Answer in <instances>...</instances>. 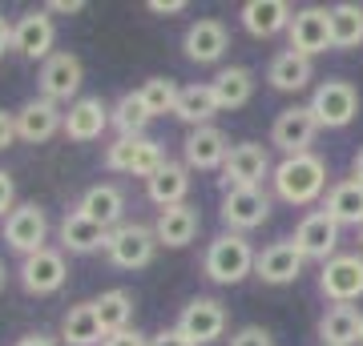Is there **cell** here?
<instances>
[{"label":"cell","instance_id":"obj_1","mask_svg":"<svg viewBox=\"0 0 363 346\" xmlns=\"http://www.w3.org/2000/svg\"><path fill=\"white\" fill-rule=\"evenodd\" d=\"M274 197L286 205H311L319 202V193L327 190V161L319 154H298L283 157L271 173Z\"/></svg>","mask_w":363,"mask_h":346},{"label":"cell","instance_id":"obj_2","mask_svg":"<svg viewBox=\"0 0 363 346\" xmlns=\"http://www.w3.org/2000/svg\"><path fill=\"white\" fill-rule=\"evenodd\" d=\"M255 246L247 242V233H218L206 246L202 258V274L214 286H238L247 274H255Z\"/></svg>","mask_w":363,"mask_h":346},{"label":"cell","instance_id":"obj_3","mask_svg":"<svg viewBox=\"0 0 363 346\" xmlns=\"http://www.w3.org/2000/svg\"><path fill=\"white\" fill-rule=\"evenodd\" d=\"M166 161V149L154 137H117L113 145H105V169L109 173H130V178L150 181Z\"/></svg>","mask_w":363,"mask_h":346},{"label":"cell","instance_id":"obj_4","mask_svg":"<svg viewBox=\"0 0 363 346\" xmlns=\"http://www.w3.org/2000/svg\"><path fill=\"white\" fill-rule=\"evenodd\" d=\"M274 173L271 166V154H267V145L259 142H238L226 157V166H222V193L230 190H262V181Z\"/></svg>","mask_w":363,"mask_h":346},{"label":"cell","instance_id":"obj_5","mask_svg":"<svg viewBox=\"0 0 363 346\" xmlns=\"http://www.w3.org/2000/svg\"><path fill=\"white\" fill-rule=\"evenodd\" d=\"M105 254L117 270H145L157 254V233L145 221H121L117 230H109V246Z\"/></svg>","mask_w":363,"mask_h":346},{"label":"cell","instance_id":"obj_6","mask_svg":"<svg viewBox=\"0 0 363 346\" xmlns=\"http://www.w3.org/2000/svg\"><path fill=\"white\" fill-rule=\"evenodd\" d=\"M307 109L315 113L319 129H347L351 121H355V113H359V89H355L351 81L331 77L311 93Z\"/></svg>","mask_w":363,"mask_h":346},{"label":"cell","instance_id":"obj_7","mask_svg":"<svg viewBox=\"0 0 363 346\" xmlns=\"http://www.w3.org/2000/svg\"><path fill=\"white\" fill-rule=\"evenodd\" d=\"M226 326H230L226 306H222L218 298H206V294L190 298V302L182 306V314H178V330H182V338H186L190 346L218 342L222 334H226Z\"/></svg>","mask_w":363,"mask_h":346},{"label":"cell","instance_id":"obj_8","mask_svg":"<svg viewBox=\"0 0 363 346\" xmlns=\"http://www.w3.org/2000/svg\"><path fill=\"white\" fill-rule=\"evenodd\" d=\"M81 81H85V69H81V57L77 52H52L49 61L40 64V73H37V89L45 101L52 105H73L77 101V93H81Z\"/></svg>","mask_w":363,"mask_h":346},{"label":"cell","instance_id":"obj_9","mask_svg":"<svg viewBox=\"0 0 363 346\" xmlns=\"http://www.w3.org/2000/svg\"><path fill=\"white\" fill-rule=\"evenodd\" d=\"M319 294L331 306H351L363 298V254H335L319 270Z\"/></svg>","mask_w":363,"mask_h":346},{"label":"cell","instance_id":"obj_10","mask_svg":"<svg viewBox=\"0 0 363 346\" xmlns=\"http://www.w3.org/2000/svg\"><path fill=\"white\" fill-rule=\"evenodd\" d=\"M4 246L21 258L45 250V246H49V214H45L37 202L16 205L13 214L4 218Z\"/></svg>","mask_w":363,"mask_h":346},{"label":"cell","instance_id":"obj_11","mask_svg":"<svg viewBox=\"0 0 363 346\" xmlns=\"http://www.w3.org/2000/svg\"><path fill=\"white\" fill-rule=\"evenodd\" d=\"M21 286H25V294L33 298H49L57 294L61 286L69 282V262L61 250H52V246H45V250H37V254L21 258Z\"/></svg>","mask_w":363,"mask_h":346},{"label":"cell","instance_id":"obj_12","mask_svg":"<svg viewBox=\"0 0 363 346\" xmlns=\"http://www.w3.org/2000/svg\"><path fill=\"white\" fill-rule=\"evenodd\" d=\"M315 137H319V121L307 105H291L274 117L271 125V145L283 157H298V154H311Z\"/></svg>","mask_w":363,"mask_h":346},{"label":"cell","instance_id":"obj_13","mask_svg":"<svg viewBox=\"0 0 363 346\" xmlns=\"http://www.w3.org/2000/svg\"><path fill=\"white\" fill-rule=\"evenodd\" d=\"M218 218L226 233H250L271 218V197H267V190H230L222 193Z\"/></svg>","mask_w":363,"mask_h":346},{"label":"cell","instance_id":"obj_14","mask_svg":"<svg viewBox=\"0 0 363 346\" xmlns=\"http://www.w3.org/2000/svg\"><path fill=\"white\" fill-rule=\"evenodd\" d=\"M291 37V49L303 52V57H319V52H331V8H319V4H307V8H295V21L286 28Z\"/></svg>","mask_w":363,"mask_h":346},{"label":"cell","instance_id":"obj_15","mask_svg":"<svg viewBox=\"0 0 363 346\" xmlns=\"http://www.w3.org/2000/svg\"><path fill=\"white\" fill-rule=\"evenodd\" d=\"M295 250L307 262H319V266H327L331 258L339 254V226L331 218H327L323 209H315V214H307V218L295 226Z\"/></svg>","mask_w":363,"mask_h":346},{"label":"cell","instance_id":"obj_16","mask_svg":"<svg viewBox=\"0 0 363 346\" xmlns=\"http://www.w3.org/2000/svg\"><path fill=\"white\" fill-rule=\"evenodd\" d=\"M230 137L222 133L218 125H202V129H190L186 133V142H182V154H186V169H198V173H214L226 166V157H230Z\"/></svg>","mask_w":363,"mask_h":346},{"label":"cell","instance_id":"obj_17","mask_svg":"<svg viewBox=\"0 0 363 346\" xmlns=\"http://www.w3.org/2000/svg\"><path fill=\"white\" fill-rule=\"evenodd\" d=\"M16 133H21V142H28V145H45L49 137L65 133V113H61V105L45 101V97H28V101L16 109Z\"/></svg>","mask_w":363,"mask_h":346},{"label":"cell","instance_id":"obj_18","mask_svg":"<svg viewBox=\"0 0 363 346\" xmlns=\"http://www.w3.org/2000/svg\"><path fill=\"white\" fill-rule=\"evenodd\" d=\"M52 45H57V25L45 8H33L16 21V37H13V49L25 57V61H49L52 57Z\"/></svg>","mask_w":363,"mask_h":346},{"label":"cell","instance_id":"obj_19","mask_svg":"<svg viewBox=\"0 0 363 346\" xmlns=\"http://www.w3.org/2000/svg\"><path fill=\"white\" fill-rule=\"evenodd\" d=\"M182 49H186V61H194V64H218L222 57H226V49H230V33H226V25H222V21L202 16V21H194V25L186 28Z\"/></svg>","mask_w":363,"mask_h":346},{"label":"cell","instance_id":"obj_20","mask_svg":"<svg viewBox=\"0 0 363 346\" xmlns=\"http://www.w3.org/2000/svg\"><path fill=\"white\" fill-rule=\"evenodd\" d=\"M303 266H307V258L295 250V242L286 238V242H271L255 258V274H259V282L267 286H291L303 278Z\"/></svg>","mask_w":363,"mask_h":346},{"label":"cell","instance_id":"obj_21","mask_svg":"<svg viewBox=\"0 0 363 346\" xmlns=\"http://www.w3.org/2000/svg\"><path fill=\"white\" fill-rule=\"evenodd\" d=\"M109 113H113V105H105L101 97H77L65 113V137L77 145L97 142L109 129Z\"/></svg>","mask_w":363,"mask_h":346},{"label":"cell","instance_id":"obj_22","mask_svg":"<svg viewBox=\"0 0 363 346\" xmlns=\"http://www.w3.org/2000/svg\"><path fill=\"white\" fill-rule=\"evenodd\" d=\"M238 21H242V28H247L250 37L271 40V37H279V33L291 28L295 8H291L286 0H247L242 13H238Z\"/></svg>","mask_w":363,"mask_h":346},{"label":"cell","instance_id":"obj_23","mask_svg":"<svg viewBox=\"0 0 363 346\" xmlns=\"http://www.w3.org/2000/svg\"><path fill=\"white\" fill-rule=\"evenodd\" d=\"M77 209L89 221L105 226V230H117V226L125 221V193L117 190L113 181H97V185H89V190L81 193Z\"/></svg>","mask_w":363,"mask_h":346},{"label":"cell","instance_id":"obj_24","mask_svg":"<svg viewBox=\"0 0 363 346\" xmlns=\"http://www.w3.org/2000/svg\"><path fill=\"white\" fill-rule=\"evenodd\" d=\"M202 230V214H198V205H174V209H157V221H154V233H157V246H166V250H182V246H190Z\"/></svg>","mask_w":363,"mask_h":346},{"label":"cell","instance_id":"obj_25","mask_svg":"<svg viewBox=\"0 0 363 346\" xmlns=\"http://www.w3.org/2000/svg\"><path fill=\"white\" fill-rule=\"evenodd\" d=\"M57 238H61V250H69V254H97V250L109 246V230L89 221L81 209H69L65 218H61Z\"/></svg>","mask_w":363,"mask_h":346},{"label":"cell","instance_id":"obj_26","mask_svg":"<svg viewBox=\"0 0 363 346\" xmlns=\"http://www.w3.org/2000/svg\"><path fill=\"white\" fill-rule=\"evenodd\" d=\"M186 193H190V169H186V161H166L154 178L145 181V197H150L157 209L186 205Z\"/></svg>","mask_w":363,"mask_h":346},{"label":"cell","instance_id":"obj_27","mask_svg":"<svg viewBox=\"0 0 363 346\" xmlns=\"http://www.w3.org/2000/svg\"><path fill=\"white\" fill-rule=\"evenodd\" d=\"M323 214L335 221L339 230H343V226H355V230H363V181H355V178L335 181V185L327 190Z\"/></svg>","mask_w":363,"mask_h":346},{"label":"cell","instance_id":"obj_28","mask_svg":"<svg viewBox=\"0 0 363 346\" xmlns=\"http://www.w3.org/2000/svg\"><path fill=\"white\" fill-rule=\"evenodd\" d=\"M311 77H315L311 57H303V52H295V49L279 52V57L267 64V81H271V89H279V93H303L311 85Z\"/></svg>","mask_w":363,"mask_h":346},{"label":"cell","instance_id":"obj_29","mask_svg":"<svg viewBox=\"0 0 363 346\" xmlns=\"http://www.w3.org/2000/svg\"><path fill=\"white\" fill-rule=\"evenodd\" d=\"M319 338L323 346H359L363 314L355 306H327V314L319 318Z\"/></svg>","mask_w":363,"mask_h":346},{"label":"cell","instance_id":"obj_30","mask_svg":"<svg viewBox=\"0 0 363 346\" xmlns=\"http://www.w3.org/2000/svg\"><path fill=\"white\" fill-rule=\"evenodd\" d=\"M61 342L65 346H101L105 342V330H101V322H97L93 302H77V306L65 310V318H61Z\"/></svg>","mask_w":363,"mask_h":346},{"label":"cell","instance_id":"obj_31","mask_svg":"<svg viewBox=\"0 0 363 346\" xmlns=\"http://www.w3.org/2000/svg\"><path fill=\"white\" fill-rule=\"evenodd\" d=\"M93 310H97V322H101L105 338H109V334H117V330H130L138 298H133V290H125V286H113V290H105V294L93 302Z\"/></svg>","mask_w":363,"mask_h":346},{"label":"cell","instance_id":"obj_32","mask_svg":"<svg viewBox=\"0 0 363 346\" xmlns=\"http://www.w3.org/2000/svg\"><path fill=\"white\" fill-rule=\"evenodd\" d=\"M214 113H222V109H218V97H214V85H210V81H202V85H186V89L178 93V109H174V117L186 121L190 129L210 125V117Z\"/></svg>","mask_w":363,"mask_h":346},{"label":"cell","instance_id":"obj_33","mask_svg":"<svg viewBox=\"0 0 363 346\" xmlns=\"http://www.w3.org/2000/svg\"><path fill=\"white\" fill-rule=\"evenodd\" d=\"M210 85H214V97H218L222 113H226V109H242V105L255 97V73L242 69V64H226V69H218V77L210 81Z\"/></svg>","mask_w":363,"mask_h":346},{"label":"cell","instance_id":"obj_34","mask_svg":"<svg viewBox=\"0 0 363 346\" xmlns=\"http://www.w3.org/2000/svg\"><path fill=\"white\" fill-rule=\"evenodd\" d=\"M154 117L145 109L142 93H121L113 105V113H109V129H117V137H145V125H150Z\"/></svg>","mask_w":363,"mask_h":346},{"label":"cell","instance_id":"obj_35","mask_svg":"<svg viewBox=\"0 0 363 346\" xmlns=\"http://www.w3.org/2000/svg\"><path fill=\"white\" fill-rule=\"evenodd\" d=\"M331 45L339 52L363 45V4H335L331 8Z\"/></svg>","mask_w":363,"mask_h":346},{"label":"cell","instance_id":"obj_36","mask_svg":"<svg viewBox=\"0 0 363 346\" xmlns=\"http://www.w3.org/2000/svg\"><path fill=\"white\" fill-rule=\"evenodd\" d=\"M138 93H142V101H145V109H150V117H166V113H174V109H178V93L182 89L169 77H150Z\"/></svg>","mask_w":363,"mask_h":346},{"label":"cell","instance_id":"obj_37","mask_svg":"<svg viewBox=\"0 0 363 346\" xmlns=\"http://www.w3.org/2000/svg\"><path fill=\"white\" fill-rule=\"evenodd\" d=\"M226 346H274V334L267 326H242V330L230 334Z\"/></svg>","mask_w":363,"mask_h":346},{"label":"cell","instance_id":"obj_38","mask_svg":"<svg viewBox=\"0 0 363 346\" xmlns=\"http://www.w3.org/2000/svg\"><path fill=\"white\" fill-rule=\"evenodd\" d=\"M16 209V181L9 169H0V218H9Z\"/></svg>","mask_w":363,"mask_h":346},{"label":"cell","instance_id":"obj_39","mask_svg":"<svg viewBox=\"0 0 363 346\" xmlns=\"http://www.w3.org/2000/svg\"><path fill=\"white\" fill-rule=\"evenodd\" d=\"M101 346H150V338H145L142 330H117V334H109V338H105Z\"/></svg>","mask_w":363,"mask_h":346},{"label":"cell","instance_id":"obj_40","mask_svg":"<svg viewBox=\"0 0 363 346\" xmlns=\"http://www.w3.org/2000/svg\"><path fill=\"white\" fill-rule=\"evenodd\" d=\"M13 142H21V133H16V113H4V109H0V149H9Z\"/></svg>","mask_w":363,"mask_h":346},{"label":"cell","instance_id":"obj_41","mask_svg":"<svg viewBox=\"0 0 363 346\" xmlns=\"http://www.w3.org/2000/svg\"><path fill=\"white\" fill-rule=\"evenodd\" d=\"M150 346H190V342L182 338V330H178V326H166V330L150 334Z\"/></svg>","mask_w":363,"mask_h":346},{"label":"cell","instance_id":"obj_42","mask_svg":"<svg viewBox=\"0 0 363 346\" xmlns=\"http://www.w3.org/2000/svg\"><path fill=\"white\" fill-rule=\"evenodd\" d=\"M145 8H150V13H157V16H174V13H186L190 4H186V0H150Z\"/></svg>","mask_w":363,"mask_h":346},{"label":"cell","instance_id":"obj_43","mask_svg":"<svg viewBox=\"0 0 363 346\" xmlns=\"http://www.w3.org/2000/svg\"><path fill=\"white\" fill-rule=\"evenodd\" d=\"M13 37H16V25L9 21V16H0V57L13 49Z\"/></svg>","mask_w":363,"mask_h":346},{"label":"cell","instance_id":"obj_44","mask_svg":"<svg viewBox=\"0 0 363 346\" xmlns=\"http://www.w3.org/2000/svg\"><path fill=\"white\" fill-rule=\"evenodd\" d=\"M81 8H85L81 0H49L45 4V13H81Z\"/></svg>","mask_w":363,"mask_h":346},{"label":"cell","instance_id":"obj_45","mask_svg":"<svg viewBox=\"0 0 363 346\" xmlns=\"http://www.w3.org/2000/svg\"><path fill=\"white\" fill-rule=\"evenodd\" d=\"M16 346H57V338H49V334H25V338H16Z\"/></svg>","mask_w":363,"mask_h":346},{"label":"cell","instance_id":"obj_46","mask_svg":"<svg viewBox=\"0 0 363 346\" xmlns=\"http://www.w3.org/2000/svg\"><path fill=\"white\" fill-rule=\"evenodd\" d=\"M351 178H355V181H363V145L355 149V157H351Z\"/></svg>","mask_w":363,"mask_h":346},{"label":"cell","instance_id":"obj_47","mask_svg":"<svg viewBox=\"0 0 363 346\" xmlns=\"http://www.w3.org/2000/svg\"><path fill=\"white\" fill-rule=\"evenodd\" d=\"M9 286V270H4V262H0V290Z\"/></svg>","mask_w":363,"mask_h":346},{"label":"cell","instance_id":"obj_48","mask_svg":"<svg viewBox=\"0 0 363 346\" xmlns=\"http://www.w3.org/2000/svg\"><path fill=\"white\" fill-rule=\"evenodd\" d=\"M359 254H363V230H359Z\"/></svg>","mask_w":363,"mask_h":346},{"label":"cell","instance_id":"obj_49","mask_svg":"<svg viewBox=\"0 0 363 346\" xmlns=\"http://www.w3.org/2000/svg\"><path fill=\"white\" fill-rule=\"evenodd\" d=\"M359 346H363V338H359Z\"/></svg>","mask_w":363,"mask_h":346}]
</instances>
